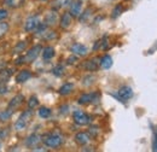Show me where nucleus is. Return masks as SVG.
<instances>
[{
    "label": "nucleus",
    "mask_w": 157,
    "mask_h": 152,
    "mask_svg": "<svg viewBox=\"0 0 157 152\" xmlns=\"http://www.w3.org/2000/svg\"><path fill=\"white\" fill-rule=\"evenodd\" d=\"M41 141L46 147L57 149L63 144V136L57 133H46L41 136Z\"/></svg>",
    "instance_id": "1"
},
{
    "label": "nucleus",
    "mask_w": 157,
    "mask_h": 152,
    "mask_svg": "<svg viewBox=\"0 0 157 152\" xmlns=\"http://www.w3.org/2000/svg\"><path fill=\"white\" fill-rule=\"evenodd\" d=\"M32 117H33V111H32L30 109H29V110H25L24 112H22L21 116L18 117V120H17L16 123H15V129H16L17 132L24 131V129L28 127L29 122L32 121Z\"/></svg>",
    "instance_id": "2"
},
{
    "label": "nucleus",
    "mask_w": 157,
    "mask_h": 152,
    "mask_svg": "<svg viewBox=\"0 0 157 152\" xmlns=\"http://www.w3.org/2000/svg\"><path fill=\"white\" fill-rule=\"evenodd\" d=\"M73 120L78 126H88L92 122L91 116L81 110H75L73 112Z\"/></svg>",
    "instance_id": "3"
},
{
    "label": "nucleus",
    "mask_w": 157,
    "mask_h": 152,
    "mask_svg": "<svg viewBox=\"0 0 157 152\" xmlns=\"http://www.w3.org/2000/svg\"><path fill=\"white\" fill-rule=\"evenodd\" d=\"M41 50H42V47H41L40 45H36V46L29 48V50L27 51L25 56L22 57V60H23L24 63H33L36 58L39 57V55L41 53ZM23 62H22V63H23Z\"/></svg>",
    "instance_id": "4"
},
{
    "label": "nucleus",
    "mask_w": 157,
    "mask_h": 152,
    "mask_svg": "<svg viewBox=\"0 0 157 152\" xmlns=\"http://www.w3.org/2000/svg\"><path fill=\"white\" fill-rule=\"evenodd\" d=\"M41 23L40 17L38 15H34V16H30L25 19L24 22V30L27 33H33L36 30V28L39 27V24Z\"/></svg>",
    "instance_id": "5"
},
{
    "label": "nucleus",
    "mask_w": 157,
    "mask_h": 152,
    "mask_svg": "<svg viewBox=\"0 0 157 152\" xmlns=\"http://www.w3.org/2000/svg\"><path fill=\"white\" fill-rule=\"evenodd\" d=\"M116 97H117V99L120 101L124 103V101L129 100L133 97V89L129 86H122L117 91V95Z\"/></svg>",
    "instance_id": "6"
},
{
    "label": "nucleus",
    "mask_w": 157,
    "mask_h": 152,
    "mask_svg": "<svg viewBox=\"0 0 157 152\" xmlns=\"http://www.w3.org/2000/svg\"><path fill=\"white\" fill-rule=\"evenodd\" d=\"M99 99V94L93 92V93H85V94L80 95L78 99V103L80 105H88L92 104L94 101H97Z\"/></svg>",
    "instance_id": "7"
},
{
    "label": "nucleus",
    "mask_w": 157,
    "mask_h": 152,
    "mask_svg": "<svg viewBox=\"0 0 157 152\" xmlns=\"http://www.w3.org/2000/svg\"><path fill=\"white\" fill-rule=\"evenodd\" d=\"M70 52H71L73 55L78 56V57H85V56H87V53H88V48H87L85 45L80 44V42H75V44L71 45Z\"/></svg>",
    "instance_id": "8"
},
{
    "label": "nucleus",
    "mask_w": 157,
    "mask_h": 152,
    "mask_svg": "<svg viewBox=\"0 0 157 152\" xmlns=\"http://www.w3.org/2000/svg\"><path fill=\"white\" fill-rule=\"evenodd\" d=\"M81 12H82V0H74L70 4L69 13L71 15L73 18H78Z\"/></svg>",
    "instance_id": "9"
},
{
    "label": "nucleus",
    "mask_w": 157,
    "mask_h": 152,
    "mask_svg": "<svg viewBox=\"0 0 157 152\" xmlns=\"http://www.w3.org/2000/svg\"><path fill=\"white\" fill-rule=\"evenodd\" d=\"M75 142L80 146H86L91 141V135L87 132H78L75 134Z\"/></svg>",
    "instance_id": "10"
},
{
    "label": "nucleus",
    "mask_w": 157,
    "mask_h": 152,
    "mask_svg": "<svg viewBox=\"0 0 157 152\" xmlns=\"http://www.w3.org/2000/svg\"><path fill=\"white\" fill-rule=\"evenodd\" d=\"M73 23V17L69 12H64L62 16H60V19H59V27L63 29V30H67L70 28Z\"/></svg>",
    "instance_id": "11"
},
{
    "label": "nucleus",
    "mask_w": 157,
    "mask_h": 152,
    "mask_svg": "<svg viewBox=\"0 0 157 152\" xmlns=\"http://www.w3.org/2000/svg\"><path fill=\"white\" fill-rule=\"evenodd\" d=\"M24 103V97L22 94H17L15 95L11 100H10V103H9V109H11V110H16V109H18L21 105Z\"/></svg>",
    "instance_id": "12"
},
{
    "label": "nucleus",
    "mask_w": 157,
    "mask_h": 152,
    "mask_svg": "<svg viewBox=\"0 0 157 152\" xmlns=\"http://www.w3.org/2000/svg\"><path fill=\"white\" fill-rule=\"evenodd\" d=\"M99 66L104 70H108L113 66V58L109 55H104L103 57L99 59Z\"/></svg>",
    "instance_id": "13"
},
{
    "label": "nucleus",
    "mask_w": 157,
    "mask_h": 152,
    "mask_svg": "<svg viewBox=\"0 0 157 152\" xmlns=\"http://www.w3.org/2000/svg\"><path fill=\"white\" fill-rule=\"evenodd\" d=\"M98 66H99V62L96 59V58H93V59H88V60H86V62L83 63V68H85L87 71H91V73L97 71Z\"/></svg>",
    "instance_id": "14"
},
{
    "label": "nucleus",
    "mask_w": 157,
    "mask_h": 152,
    "mask_svg": "<svg viewBox=\"0 0 157 152\" xmlns=\"http://www.w3.org/2000/svg\"><path fill=\"white\" fill-rule=\"evenodd\" d=\"M55 55H56V51H55V48L52 46H46V47H44L41 50V56H42L44 60L52 59V58L55 57Z\"/></svg>",
    "instance_id": "15"
},
{
    "label": "nucleus",
    "mask_w": 157,
    "mask_h": 152,
    "mask_svg": "<svg viewBox=\"0 0 157 152\" xmlns=\"http://www.w3.org/2000/svg\"><path fill=\"white\" fill-rule=\"evenodd\" d=\"M30 77H32V73L29 70H27V69H23V70H21L20 73H18V75L16 76V82L17 83H24Z\"/></svg>",
    "instance_id": "16"
},
{
    "label": "nucleus",
    "mask_w": 157,
    "mask_h": 152,
    "mask_svg": "<svg viewBox=\"0 0 157 152\" xmlns=\"http://www.w3.org/2000/svg\"><path fill=\"white\" fill-rule=\"evenodd\" d=\"M74 91V83L71 82H65L63 83L58 89V93L60 95H69L71 92Z\"/></svg>",
    "instance_id": "17"
},
{
    "label": "nucleus",
    "mask_w": 157,
    "mask_h": 152,
    "mask_svg": "<svg viewBox=\"0 0 157 152\" xmlns=\"http://www.w3.org/2000/svg\"><path fill=\"white\" fill-rule=\"evenodd\" d=\"M2 2L9 9H20L25 4V0H2Z\"/></svg>",
    "instance_id": "18"
},
{
    "label": "nucleus",
    "mask_w": 157,
    "mask_h": 152,
    "mask_svg": "<svg viewBox=\"0 0 157 152\" xmlns=\"http://www.w3.org/2000/svg\"><path fill=\"white\" fill-rule=\"evenodd\" d=\"M40 140H41V138H40L38 134H32V135H29V136L27 138L25 145H27L28 147L33 149V147H35V146L38 145V142H39Z\"/></svg>",
    "instance_id": "19"
},
{
    "label": "nucleus",
    "mask_w": 157,
    "mask_h": 152,
    "mask_svg": "<svg viewBox=\"0 0 157 152\" xmlns=\"http://www.w3.org/2000/svg\"><path fill=\"white\" fill-rule=\"evenodd\" d=\"M57 22H58V15H57L56 11L48 12V13L46 15V17H45V23H46L47 25H53V24H56Z\"/></svg>",
    "instance_id": "20"
},
{
    "label": "nucleus",
    "mask_w": 157,
    "mask_h": 152,
    "mask_svg": "<svg viewBox=\"0 0 157 152\" xmlns=\"http://www.w3.org/2000/svg\"><path fill=\"white\" fill-rule=\"evenodd\" d=\"M13 114V110H11V109H6V110H2L1 112H0V122H6V121H9L10 118H11V116Z\"/></svg>",
    "instance_id": "21"
},
{
    "label": "nucleus",
    "mask_w": 157,
    "mask_h": 152,
    "mask_svg": "<svg viewBox=\"0 0 157 152\" xmlns=\"http://www.w3.org/2000/svg\"><path fill=\"white\" fill-rule=\"evenodd\" d=\"M91 12H92V9H91V7H87V9H86V10L83 11V12H81V13H80V16L78 17V21H80L81 23L86 22L87 19H88L90 17H91V15H92Z\"/></svg>",
    "instance_id": "22"
},
{
    "label": "nucleus",
    "mask_w": 157,
    "mask_h": 152,
    "mask_svg": "<svg viewBox=\"0 0 157 152\" xmlns=\"http://www.w3.org/2000/svg\"><path fill=\"white\" fill-rule=\"evenodd\" d=\"M122 12H123V6H122L121 4H118V5H116V6L114 7V10H113V12H111V18L113 19L118 18Z\"/></svg>",
    "instance_id": "23"
},
{
    "label": "nucleus",
    "mask_w": 157,
    "mask_h": 152,
    "mask_svg": "<svg viewBox=\"0 0 157 152\" xmlns=\"http://www.w3.org/2000/svg\"><path fill=\"white\" fill-rule=\"evenodd\" d=\"M38 105H39V99H38V97H36V95H32V97L29 98V100H28V108H29L30 110H33V109L38 108Z\"/></svg>",
    "instance_id": "24"
},
{
    "label": "nucleus",
    "mask_w": 157,
    "mask_h": 152,
    "mask_svg": "<svg viewBox=\"0 0 157 152\" xmlns=\"http://www.w3.org/2000/svg\"><path fill=\"white\" fill-rule=\"evenodd\" d=\"M9 29H10L9 23H7V22L1 21V22H0V38L5 36V35L7 34V32H9Z\"/></svg>",
    "instance_id": "25"
},
{
    "label": "nucleus",
    "mask_w": 157,
    "mask_h": 152,
    "mask_svg": "<svg viewBox=\"0 0 157 152\" xmlns=\"http://www.w3.org/2000/svg\"><path fill=\"white\" fill-rule=\"evenodd\" d=\"M38 114H39L41 118H48L51 116V110L48 108H46V106H41L39 109V111H38Z\"/></svg>",
    "instance_id": "26"
},
{
    "label": "nucleus",
    "mask_w": 157,
    "mask_h": 152,
    "mask_svg": "<svg viewBox=\"0 0 157 152\" xmlns=\"http://www.w3.org/2000/svg\"><path fill=\"white\" fill-rule=\"evenodd\" d=\"M52 74H53L55 76H57V77L63 76L64 75V66H63V65H60V64L56 65V66L52 69Z\"/></svg>",
    "instance_id": "27"
},
{
    "label": "nucleus",
    "mask_w": 157,
    "mask_h": 152,
    "mask_svg": "<svg viewBox=\"0 0 157 152\" xmlns=\"http://www.w3.org/2000/svg\"><path fill=\"white\" fill-rule=\"evenodd\" d=\"M7 17H9V11L6 9H0V22L5 21Z\"/></svg>",
    "instance_id": "28"
},
{
    "label": "nucleus",
    "mask_w": 157,
    "mask_h": 152,
    "mask_svg": "<svg viewBox=\"0 0 157 152\" xmlns=\"http://www.w3.org/2000/svg\"><path fill=\"white\" fill-rule=\"evenodd\" d=\"M99 129L98 127H90V135H92V138H94V136H97V134H98Z\"/></svg>",
    "instance_id": "29"
},
{
    "label": "nucleus",
    "mask_w": 157,
    "mask_h": 152,
    "mask_svg": "<svg viewBox=\"0 0 157 152\" xmlns=\"http://www.w3.org/2000/svg\"><path fill=\"white\" fill-rule=\"evenodd\" d=\"M78 62V56H75V55H73L71 57H69L67 59V63L68 64H75Z\"/></svg>",
    "instance_id": "30"
},
{
    "label": "nucleus",
    "mask_w": 157,
    "mask_h": 152,
    "mask_svg": "<svg viewBox=\"0 0 157 152\" xmlns=\"http://www.w3.org/2000/svg\"><path fill=\"white\" fill-rule=\"evenodd\" d=\"M7 135H9V128H6V129H1V131H0V140H4Z\"/></svg>",
    "instance_id": "31"
},
{
    "label": "nucleus",
    "mask_w": 157,
    "mask_h": 152,
    "mask_svg": "<svg viewBox=\"0 0 157 152\" xmlns=\"http://www.w3.org/2000/svg\"><path fill=\"white\" fill-rule=\"evenodd\" d=\"M152 150L157 152V131L155 134V139H154V142H152Z\"/></svg>",
    "instance_id": "32"
},
{
    "label": "nucleus",
    "mask_w": 157,
    "mask_h": 152,
    "mask_svg": "<svg viewBox=\"0 0 157 152\" xmlns=\"http://www.w3.org/2000/svg\"><path fill=\"white\" fill-rule=\"evenodd\" d=\"M1 147H2V144H1V142H0V150H1Z\"/></svg>",
    "instance_id": "33"
},
{
    "label": "nucleus",
    "mask_w": 157,
    "mask_h": 152,
    "mask_svg": "<svg viewBox=\"0 0 157 152\" xmlns=\"http://www.w3.org/2000/svg\"><path fill=\"white\" fill-rule=\"evenodd\" d=\"M126 1H129V0H126Z\"/></svg>",
    "instance_id": "34"
}]
</instances>
